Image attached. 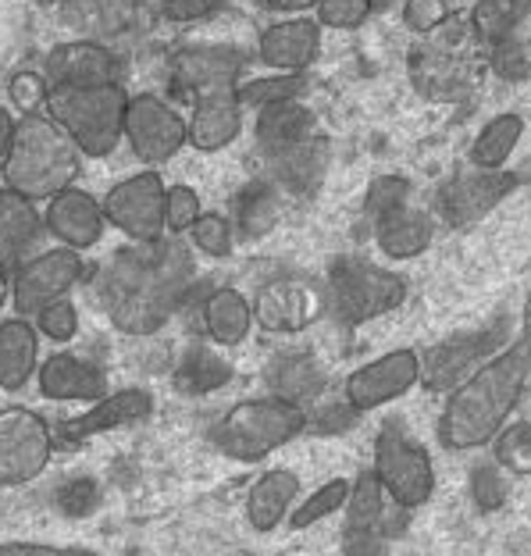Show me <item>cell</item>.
I'll return each instance as SVG.
<instances>
[{
	"label": "cell",
	"instance_id": "12",
	"mask_svg": "<svg viewBox=\"0 0 531 556\" xmlns=\"http://www.w3.org/2000/svg\"><path fill=\"white\" fill-rule=\"evenodd\" d=\"M125 139H129L132 154L139 161L164 164L189 143V122L157 93H139L129 100Z\"/></svg>",
	"mask_w": 531,
	"mask_h": 556
},
{
	"label": "cell",
	"instance_id": "27",
	"mask_svg": "<svg viewBox=\"0 0 531 556\" xmlns=\"http://www.w3.org/2000/svg\"><path fill=\"white\" fill-rule=\"evenodd\" d=\"M300 496V478L289 467H271L264 471L246 492V521L254 532H275L286 521V514L293 510Z\"/></svg>",
	"mask_w": 531,
	"mask_h": 556
},
{
	"label": "cell",
	"instance_id": "24",
	"mask_svg": "<svg viewBox=\"0 0 531 556\" xmlns=\"http://www.w3.org/2000/svg\"><path fill=\"white\" fill-rule=\"evenodd\" d=\"M328 161H332L328 139L311 136L307 143L286 150V154H278V157H268V164H271L268 179L282 189L286 197H311L314 189L325 182Z\"/></svg>",
	"mask_w": 531,
	"mask_h": 556
},
{
	"label": "cell",
	"instance_id": "8",
	"mask_svg": "<svg viewBox=\"0 0 531 556\" xmlns=\"http://www.w3.org/2000/svg\"><path fill=\"white\" fill-rule=\"evenodd\" d=\"M510 318L500 314L496 321L482 325L478 332H460L453 339H442L432 350L421 353V386L428 393H457V389L482 371L485 364L503 353V343L510 339Z\"/></svg>",
	"mask_w": 531,
	"mask_h": 556
},
{
	"label": "cell",
	"instance_id": "3",
	"mask_svg": "<svg viewBox=\"0 0 531 556\" xmlns=\"http://www.w3.org/2000/svg\"><path fill=\"white\" fill-rule=\"evenodd\" d=\"M83 172V150L61 125L36 111L22 115L4 157V182L25 200H54L75 186Z\"/></svg>",
	"mask_w": 531,
	"mask_h": 556
},
{
	"label": "cell",
	"instance_id": "36",
	"mask_svg": "<svg viewBox=\"0 0 531 556\" xmlns=\"http://www.w3.org/2000/svg\"><path fill=\"white\" fill-rule=\"evenodd\" d=\"M524 136V122L521 115H496L492 122H485V129L475 136L471 143V164L485 172H500L503 164L510 161V154L517 150Z\"/></svg>",
	"mask_w": 531,
	"mask_h": 556
},
{
	"label": "cell",
	"instance_id": "34",
	"mask_svg": "<svg viewBox=\"0 0 531 556\" xmlns=\"http://www.w3.org/2000/svg\"><path fill=\"white\" fill-rule=\"evenodd\" d=\"M385 489L375 478V471H361L350 482V500H346V539H378L385 521Z\"/></svg>",
	"mask_w": 531,
	"mask_h": 556
},
{
	"label": "cell",
	"instance_id": "54",
	"mask_svg": "<svg viewBox=\"0 0 531 556\" xmlns=\"http://www.w3.org/2000/svg\"><path fill=\"white\" fill-rule=\"evenodd\" d=\"M346 556H389L382 539H346Z\"/></svg>",
	"mask_w": 531,
	"mask_h": 556
},
{
	"label": "cell",
	"instance_id": "13",
	"mask_svg": "<svg viewBox=\"0 0 531 556\" xmlns=\"http://www.w3.org/2000/svg\"><path fill=\"white\" fill-rule=\"evenodd\" d=\"M517 189V175L514 172H485V168H467V172H457L453 179H446L439 186L435 193V211L442 225H450V229H467V225L482 222L485 214L500 204V200H507Z\"/></svg>",
	"mask_w": 531,
	"mask_h": 556
},
{
	"label": "cell",
	"instance_id": "9",
	"mask_svg": "<svg viewBox=\"0 0 531 556\" xmlns=\"http://www.w3.org/2000/svg\"><path fill=\"white\" fill-rule=\"evenodd\" d=\"M164 204H168V186L157 172H139L132 179H122L104 197V218L125 232L132 243H157L164 239Z\"/></svg>",
	"mask_w": 531,
	"mask_h": 556
},
{
	"label": "cell",
	"instance_id": "16",
	"mask_svg": "<svg viewBox=\"0 0 531 556\" xmlns=\"http://www.w3.org/2000/svg\"><path fill=\"white\" fill-rule=\"evenodd\" d=\"M246 61L250 54L239 47H189L172 58V86L197 100L200 93L236 86Z\"/></svg>",
	"mask_w": 531,
	"mask_h": 556
},
{
	"label": "cell",
	"instance_id": "31",
	"mask_svg": "<svg viewBox=\"0 0 531 556\" xmlns=\"http://www.w3.org/2000/svg\"><path fill=\"white\" fill-rule=\"evenodd\" d=\"M40 357V336L25 318L0 321V389L18 393L29 378L40 371L36 368Z\"/></svg>",
	"mask_w": 531,
	"mask_h": 556
},
{
	"label": "cell",
	"instance_id": "22",
	"mask_svg": "<svg viewBox=\"0 0 531 556\" xmlns=\"http://www.w3.org/2000/svg\"><path fill=\"white\" fill-rule=\"evenodd\" d=\"M43 232V218L33 200L18 197L15 189H0V271L11 275L29 261V250Z\"/></svg>",
	"mask_w": 531,
	"mask_h": 556
},
{
	"label": "cell",
	"instance_id": "37",
	"mask_svg": "<svg viewBox=\"0 0 531 556\" xmlns=\"http://www.w3.org/2000/svg\"><path fill=\"white\" fill-rule=\"evenodd\" d=\"M531 15V0H478L471 25L475 36L496 47L500 40L514 36V29Z\"/></svg>",
	"mask_w": 531,
	"mask_h": 556
},
{
	"label": "cell",
	"instance_id": "5",
	"mask_svg": "<svg viewBox=\"0 0 531 556\" xmlns=\"http://www.w3.org/2000/svg\"><path fill=\"white\" fill-rule=\"evenodd\" d=\"M307 432V410L278 396L243 400L236 403L214 428V446L229 460L257 464L268 453L282 450L289 439Z\"/></svg>",
	"mask_w": 531,
	"mask_h": 556
},
{
	"label": "cell",
	"instance_id": "10",
	"mask_svg": "<svg viewBox=\"0 0 531 556\" xmlns=\"http://www.w3.org/2000/svg\"><path fill=\"white\" fill-rule=\"evenodd\" d=\"M54 453V435L40 414L25 407L0 410V485H25L40 478Z\"/></svg>",
	"mask_w": 531,
	"mask_h": 556
},
{
	"label": "cell",
	"instance_id": "49",
	"mask_svg": "<svg viewBox=\"0 0 531 556\" xmlns=\"http://www.w3.org/2000/svg\"><path fill=\"white\" fill-rule=\"evenodd\" d=\"M403 22L410 33H439L450 22V4L446 0H407L403 4Z\"/></svg>",
	"mask_w": 531,
	"mask_h": 556
},
{
	"label": "cell",
	"instance_id": "44",
	"mask_svg": "<svg viewBox=\"0 0 531 556\" xmlns=\"http://www.w3.org/2000/svg\"><path fill=\"white\" fill-rule=\"evenodd\" d=\"M100 500H104V489L97 478H72L54 492L58 510L65 517H90L100 507Z\"/></svg>",
	"mask_w": 531,
	"mask_h": 556
},
{
	"label": "cell",
	"instance_id": "47",
	"mask_svg": "<svg viewBox=\"0 0 531 556\" xmlns=\"http://www.w3.org/2000/svg\"><path fill=\"white\" fill-rule=\"evenodd\" d=\"M200 197L197 189L189 186H172L168 189V204H164V222H168V232H189L200 218Z\"/></svg>",
	"mask_w": 531,
	"mask_h": 556
},
{
	"label": "cell",
	"instance_id": "2",
	"mask_svg": "<svg viewBox=\"0 0 531 556\" xmlns=\"http://www.w3.org/2000/svg\"><path fill=\"white\" fill-rule=\"evenodd\" d=\"M531 378V325L521 321V336L514 346L496 353L482 371H475L457 393L446 396L439 414V442L446 450L492 446L510 414L521 403Z\"/></svg>",
	"mask_w": 531,
	"mask_h": 556
},
{
	"label": "cell",
	"instance_id": "52",
	"mask_svg": "<svg viewBox=\"0 0 531 556\" xmlns=\"http://www.w3.org/2000/svg\"><path fill=\"white\" fill-rule=\"evenodd\" d=\"M50 97V83L40 72H22L15 83H11V100L25 111V115H36V108L47 104Z\"/></svg>",
	"mask_w": 531,
	"mask_h": 556
},
{
	"label": "cell",
	"instance_id": "56",
	"mask_svg": "<svg viewBox=\"0 0 531 556\" xmlns=\"http://www.w3.org/2000/svg\"><path fill=\"white\" fill-rule=\"evenodd\" d=\"M264 4L275 11H307V8H318V0H264Z\"/></svg>",
	"mask_w": 531,
	"mask_h": 556
},
{
	"label": "cell",
	"instance_id": "29",
	"mask_svg": "<svg viewBox=\"0 0 531 556\" xmlns=\"http://www.w3.org/2000/svg\"><path fill=\"white\" fill-rule=\"evenodd\" d=\"M139 0H61V18L90 40H115L132 29Z\"/></svg>",
	"mask_w": 531,
	"mask_h": 556
},
{
	"label": "cell",
	"instance_id": "53",
	"mask_svg": "<svg viewBox=\"0 0 531 556\" xmlns=\"http://www.w3.org/2000/svg\"><path fill=\"white\" fill-rule=\"evenodd\" d=\"M0 556H100L75 546H47V542H0Z\"/></svg>",
	"mask_w": 531,
	"mask_h": 556
},
{
	"label": "cell",
	"instance_id": "30",
	"mask_svg": "<svg viewBox=\"0 0 531 556\" xmlns=\"http://www.w3.org/2000/svg\"><path fill=\"white\" fill-rule=\"evenodd\" d=\"M200 318H204V332L218 346H239L254 328V303H246V296L232 286L211 289L200 303Z\"/></svg>",
	"mask_w": 531,
	"mask_h": 556
},
{
	"label": "cell",
	"instance_id": "21",
	"mask_svg": "<svg viewBox=\"0 0 531 556\" xmlns=\"http://www.w3.org/2000/svg\"><path fill=\"white\" fill-rule=\"evenodd\" d=\"M321 25L314 18H286L261 33V61L271 72L303 75V68L318 58Z\"/></svg>",
	"mask_w": 531,
	"mask_h": 556
},
{
	"label": "cell",
	"instance_id": "40",
	"mask_svg": "<svg viewBox=\"0 0 531 556\" xmlns=\"http://www.w3.org/2000/svg\"><path fill=\"white\" fill-rule=\"evenodd\" d=\"M346 500H350V482H346V478H332V482H325L318 492H311V496L300 503V510L289 517V525H293V528L318 525V521H325L328 514L343 510Z\"/></svg>",
	"mask_w": 531,
	"mask_h": 556
},
{
	"label": "cell",
	"instance_id": "32",
	"mask_svg": "<svg viewBox=\"0 0 531 556\" xmlns=\"http://www.w3.org/2000/svg\"><path fill=\"white\" fill-rule=\"evenodd\" d=\"M232 378V364L222 357L218 350H211L204 343H193L189 346L179 364L172 371V382L179 389L182 396H207V393H218L222 386H229Z\"/></svg>",
	"mask_w": 531,
	"mask_h": 556
},
{
	"label": "cell",
	"instance_id": "51",
	"mask_svg": "<svg viewBox=\"0 0 531 556\" xmlns=\"http://www.w3.org/2000/svg\"><path fill=\"white\" fill-rule=\"evenodd\" d=\"M232 0H161V15L168 22H200L211 15H222Z\"/></svg>",
	"mask_w": 531,
	"mask_h": 556
},
{
	"label": "cell",
	"instance_id": "26",
	"mask_svg": "<svg viewBox=\"0 0 531 556\" xmlns=\"http://www.w3.org/2000/svg\"><path fill=\"white\" fill-rule=\"evenodd\" d=\"M371 229H375V243L385 257L410 261V257L425 254V250L432 247L435 225H432V218H428V211L414 207V204H403L396 211L382 214Z\"/></svg>",
	"mask_w": 531,
	"mask_h": 556
},
{
	"label": "cell",
	"instance_id": "45",
	"mask_svg": "<svg viewBox=\"0 0 531 556\" xmlns=\"http://www.w3.org/2000/svg\"><path fill=\"white\" fill-rule=\"evenodd\" d=\"M361 421V414L350 407V400H321L318 407L307 410V432H318V435H339V432H350L353 425Z\"/></svg>",
	"mask_w": 531,
	"mask_h": 556
},
{
	"label": "cell",
	"instance_id": "50",
	"mask_svg": "<svg viewBox=\"0 0 531 556\" xmlns=\"http://www.w3.org/2000/svg\"><path fill=\"white\" fill-rule=\"evenodd\" d=\"M492 68H496V75H503V79H524V75L531 72L524 43L514 40V36L500 40L496 47H492Z\"/></svg>",
	"mask_w": 531,
	"mask_h": 556
},
{
	"label": "cell",
	"instance_id": "1",
	"mask_svg": "<svg viewBox=\"0 0 531 556\" xmlns=\"http://www.w3.org/2000/svg\"><path fill=\"white\" fill-rule=\"evenodd\" d=\"M193 289V257L179 239L132 243L97 275V300L125 336H154Z\"/></svg>",
	"mask_w": 531,
	"mask_h": 556
},
{
	"label": "cell",
	"instance_id": "25",
	"mask_svg": "<svg viewBox=\"0 0 531 556\" xmlns=\"http://www.w3.org/2000/svg\"><path fill=\"white\" fill-rule=\"evenodd\" d=\"M254 136H257V147L264 150L268 157L286 154L300 143H307L314 132V111L303 104V100H282V104H268L257 111V122H254Z\"/></svg>",
	"mask_w": 531,
	"mask_h": 556
},
{
	"label": "cell",
	"instance_id": "14",
	"mask_svg": "<svg viewBox=\"0 0 531 556\" xmlns=\"http://www.w3.org/2000/svg\"><path fill=\"white\" fill-rule=\"evenodd\" d=\"M417 382H421V357L414 350H389L346 378V400L357 414H368L410 393Z\"/></svg>",
	"mask_w": 531,
	"mask_h": 556
},
{
	"label": "cell",
	"instance_id": "15",
	"mask_svg": "<svg viewBox=\"0 0 531 556\" xmlns=\"http://www.w3.org/2000/svg\"><path fill=\"white\" fill-rule=\"evenodd\" d=\"M328 296L307 278H278V282L261 286L254 300V318L261 328L278 336H293L311 328L325 314Z\"/></svg>",
	"mask_w": 531,
	"mask_h": 556
},
{
	"label": "cell",
	"instance_id": "28",
	"mask_svg": "<svg viewBox=\"0 0 531 556\" xmlns=\"http://www.w3.org/2000/svg\"><path fill=\"white\" fill-rule=\"evenodd\" d=\"M154 410V400H150L147 389H122V393H111L100 403H93L90 410L83 417H75V421L65 425V435L68 439H90V435H100V432H115L122 425H136L150 417Z\"/></svg>",
	"mask_w": 531,
	"mask_h": 556
},
{
	"label": "cell",
	"instance_id": "48",
	"mask_svg": "<svg viewBox=\"0 0 531 556\" xmlns=\"http://www.w3.org/2000/svg\"><path fill=\"white\" fill-rule=\"evenodd\" d=\"M36 332H43L47 339H54V343H68V339L79 332V314H75L68 300H58L36 314Z\"/></svg>",
	"mask_w": 531,
	"mask_h": 556
},
{
	"label": "cell",
	"instance_id": "38",
	"mask_svg": "<svg viewBox=\"0 0 531 556\" xmlns=\"http://www.w3.org/2000/svg\"><path fill=\"white\" fill-rule=\"evenodd\" d=\"M307 90V79L303 75H289V72H271L261 75V79H246L236 86L243 108H268V104H282V100H300Z\"/></svg>",
	"mask_w": 531,
	"mask_h": 556
},
{
	"label": "cell",
	"instance_id": "11",
	"mask_svg": "<svg viewBox=\"0 0 531 556\" xmlns=\"http://www.w3.org/2000/svg\"><path fill=\"white\" fill-rule=\"evenodd\" d=\"M83 278V257L79 250L58 247L47 254H36L22 264L11 278V303H15L18 318H36L50 303L65 300L68 289Z\"/></svg>",
	"mask_w": 531,
	"mask_h": 556
},
{
	"label": "cell",
	"instance_id": "20",
	"mask_svg": "<svg viewBox=\"0 0 531 556\" xmlns=\"http://www.w3.org/2000/svg\"><path fill=\"white\" fill-rule=\"evenodd\" d=\"M239 132H243V100H239L236 86L200 93L193 100L189 143L197 150H225Z\"/></svg>",
	"mask_w": 531,
	"mask_h": 556
},
{
	"label": "cell",
	"instance_id": "6",
	"mask_svg": "<svg viewBox=\"0 0 531 556\" xmlns=\"http://www.w3.org/2000/svg\"><path fill=\"white\" fill-rule=\"evenodd\" d=\"M403 296H407L403 278L378 268L371 261L336 257L328 264V303H332V314L346 328H357L396 311Z\"/></svg>",
	"mask_w": 531,
	"mask_h": 556
},
{
	"label": "cell",
	"instance_id": "41",
	"mask_svg": "<svg viewBox=\"0 0 531 556\" xmlns=\"http://www.w3.org/2000/svg\"><path fill=\"white\" fill-rule=\"evenodd\" d=\"M492 460L514 475H531V425L517 421L503 428V432L492 439Z\"/></svg>",
	"mask_w": 531,
	"mask_h": 556
},
{
	"label": "cell",
	"instance_id": "18",
	"mask_svg": "<svg viewBox=\"0 0 531 556\" xmlns=\"http://www.w3.org/2000/svg\"><path fill=\"white\" fill-rule=\"evenodd\" d=\"M40 393L61 403H100L108 396V375L93 361H83L75 353H54L40 364Z\"/></svg>",
	"mask_w": 531,
	"mask_h": 556
},
{
	"label": "cell",
	"instance_id": "4",
	"mask_svg": "<svg viewBox=\"0 0 531 556\" xmlns=\"http://www.w3.org/2000/svg\"><path fill=\"white\" fill-rule=\"evenodd\" d=\"M129 93L118 83L108 86H54L47 97V115L65 129L86 157L115 154L125 139Z\"/></svg>",
	"mask_w": 531,
	"mask_h": 556
},
{
	"label": "cell",
	"instance_id": "39",
	"mask_svg": "<svg viewBox=\"0 0 531 556\" xmlns=\"http://www.w3.org/2000/svg\"><path fill=\"white\" fill-rule=\"evenodd\" d=\"M467 492L482 514H496L507 503V475L496 460H478L467 475Z\"/></svg>",
	"mask_w": 531,
	"mask_h": 556
},
{
	"label": "cell",
	"instance_id": "7",
	"mask_svg": "<svg viewBox=\"0 0 531 556\" xmlns=\"http://www.w3.org/2000/svg\"><path fill=\"white\" fill-rule=\"evenodd\" d=\"M375 478L382 482L389 503L403 510H417L432 500L435 492V467L421 442L403 432L400 421L382 425L375 439Z\"/></svg>",
	"mask_w": 531,
	"mask_h": 556
},
{
	"label": "cell",
	"instance_id": "55",
	"mask_svg": "<svg viewBox=\"0 0 531 556\" xmlns=\"http://www.w3.org/2000/svg\"><path fill=\"white\" fill-rule=\"evenodd\" d=\"M15 129H18V122L11 118V111H8V108H0V161L8 157L11 139H15Z\"/></svg>",
	"mask_w": 531,
	"mask_h": 556
},
{
	"label": "cell",
	"instance_id": "46",
	"mask_svg": "<svg viewBox=\"0 0 531 556\" xmlns=\"http://www.w3.org/2000/svg\"><path fill=\"white\" fill-rule=\"evenodd\" d=\"M375 11L371 0H318V22L328 29H357Z\"/></svg>",
	"mask_w": 531,
	"mask_h": 556
},
{
	"label": "cell",
	"instance_id": "43",
	"mask_svg": "<svg viewBox=\"0 0 531 556\" xmlns=\"http://www.w3.org/2000/svg\"><path fill=\"white\" fill-rule=\"evenodd\" d=\"M189 239H193V247L200 250V254L229 257L232 243H236V229H232L229 218H222V214H200L197 225L189 229Z\"/></svg>",
	"mask_w": 531,
	"mask_h": 556
},
{
	"label": "cell",
	"instance_id": "17",
	"mask_svg": "<svg viewBox=\"0 0 531 556\" xmlns=\"http://www.w3.org/2000/svg\"><path fill=\"white\" fill-rule=\"evenodd\" d=\"M47 83L54 86H108L118 83V58L97 40H68L47 54Z\"/></svg>",
	"mask_w": 531,
	"mask_h": 556
},
{
	"label": "cell",
	"instance_id": "35",
	"mask_svg": "<svg viewBox=\"0 0 531 556\" xmlns=\"http://www.w3.org/2000/svg\"><path fill=\"white\" fill-rule=\"evenodd\" d=\"M410 75H414L417 90L428 93V97H435V100H446V97H453L464 86L460 61L450 58L442 43L414 50V54H410Z\"/></svg>",
	"mask_w": 531,
	"mask_h": 556
},
{
	"label": "cell",
	"instance_id": "19",
	"mask_svg": "<svg viewBox=\"0 0 531 556\" xmlns=\"http://www.w3.org/2000/svg\"><path fill=\"white\" fill-rule=\"evenodd\" d=\"M104 204L93 200L86 189H65L47 204V229L54 232L68 250H90L104 236Z\"/></svg>",
	"mask_w": 531,
	"mask_h": 556
},
{
	"label": "cell",
	"instance_id": "23",
	"mask_svg": "<svg viewBox=\"0 0 531 556\" xmlns=\"http://www.w3.org/2000/svg\"><path fill=\"white\" fill-rule=\"evenodd\" d=\"M268 386L271 396L293 403V407H318L325 389H328V371L314 353H282L268 364Z\"/></svg>",
	"mask_w": 531,
	"mask_h": 556
},
{
	"label": "cell",
	"instance_id": "33",
	"mask_svg": "<svg viewBox=\"0 0 531 556\" xmlns=\"http://www.w3.org/2000/svg\"><path fill=\"white\" fill-rule=\"evenodd\" d=\"M282 189H278L268 175L250 179L236 197V229L243 239H261L275 229L278 214H282Z\"/></svg>",
	"mask_w": 531,
	"mask_h": 556
},
{
	"label": "cell",
	"instance_id": "42",
	"mask_svg": "<svg viewBox=\"0 0 531 556\" xmlns=\"http://www.w3.org/2000/svg\"><path fill=\"white\" fill-rule=\"evenodd\" d=\"M403 204H410V182L403 179V175H378L368 186V197H364V218L375 225L382 214L396 211Z\"/></svg>",
	"mask_w": 531,
	"mask_h": 556
},
{
	"label": "cell",
	"instance_id": "57",
	"mask_svg": "<svg viewBox=\"0 0 531 556\" xmlns=\"http://www.w3.org/2000/svg\"><path fill=\"white\" fill-rule=\"evenodd\" d=\"M8 300H11V278L0 271V307H4Z\"/></svg>",
	"mask_w": 531,
	"mask_h": 556
}]
</instances>
